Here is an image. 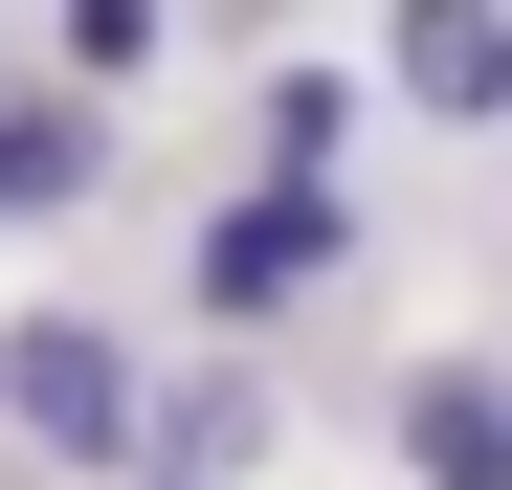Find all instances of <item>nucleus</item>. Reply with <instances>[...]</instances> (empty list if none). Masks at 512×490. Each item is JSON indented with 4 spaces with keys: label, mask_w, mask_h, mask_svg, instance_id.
I'll list each match as a JSON object with an SVG mask.
<instances>
[{
    "label": "nucleus",
    "mask_w": 512,
    "mask_h": 490,
    "mask_svg": "<svg viewBox=\"0 0 512 490\" xmlns=\"http://www.w3.org/2000/svg\"><path fill=\"white\" fill-rule=\"evenodd\" d=\"M334 245H357V223H334V179H290V156H268V179H245V201H201V312H223V335H290V312L334 290Z\"/></svg>",
    "instance_id": "nucleus-1"
},
{
    "label": "nucleus",
    "mask_w": 512,
    "mask_h": 490,
    "mask_svg": "<svg viewBox=\"0 0 512 490\" xmlns=\"http://www.w3.org/2000/svg\"><path fill=\"white\" fill-rule=\"evenodd\" d=\"M0 424H23L45 468H134V424H156V379L90 335V312H0Z\"/></svg>",
    "instance_id": "nucleus-2"
},
{
    "label": "nucleus",
    "mask_w": 512,
    "mask_h": 490,
    "mask_svg": "<svg viewBox=\"0 0 512 490\" xmlns=\"http://www.w3.org/2000/svg\"><path fill=\"white\" fill-rule=\"evenodd\" d=\"M379 90L423 134H512V0H401V23H379Z\"/></svg>",
    "instance_id": "nucleus-3"
},
{
    "label": "nucleus",
    "mask_w": 512,
    "mask_h": 490,
    "mask_svg": "<svg viewBox=\"0 0 512 490\" xmlns=\"http://www.w3.org/2000/svg\"><path fill=\"white\" fill-rule=\"evenodd\" d=\"M245 468H268V379H156V424H134V490H245Z\"/></svg>",
    "instance_id": "nucleus-4"
},
{
    "label": "nucleus",
    "mask_w": 512,
    "mask_h": 490,
    "mask_svg": "<svg viewBox=\"0 0 512 490\" xmlns=\"http://www.w3.org/2000/svg\"><path fill=\"white\" fill-rule=\"evenodd\" d=\"M401 468H423V490H512V379H490V357H423V379H401Z\"/></svg>",
    "instance_id": "nucleus-5"
},
{
    "label": "nucleus",
    "mask_w": 512,
    "mask_h": 490,
    "mask_svg": "<svg viewBox=\"0 0 512 490\" xmlns=\"http://www.w3.org/2000/svg\"><path fill=\"white\" fill-rule=\"evenodd\" d=\"M90 179H112V112H45V90L0 112V223H67Z\"/></svg>",
    "instance_id": "nucleus-6"
},
{
    "label": "nucleus",
    "mask_w": 512,
    "mask_h": 490,
    "mask_svg": "<svg viewBox=\"0 0 512 490\" xmlns=\"http://www.w3.org/2000/svg\"><path fill=\"white\" fill-rule=\"evenodd\" d=\"M334 134H357V67H268V156L334 179Z\"/></svg>",
    "instance_id": "nucleus-7"
}]
</instances>
